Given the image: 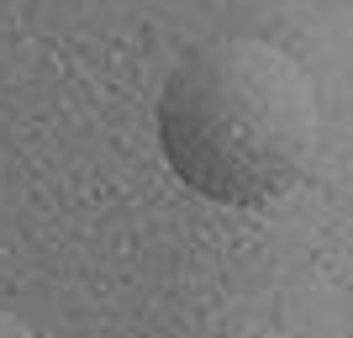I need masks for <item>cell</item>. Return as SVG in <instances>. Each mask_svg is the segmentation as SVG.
<instances>
[{
  "instance_id": "cell-2",
  "label": "cell",
  "mask_w": 353,
  "mask_h": 338,
  "mask_svg": "<svg viewBox=\"0 0 353 338\" xmlns=\"http://www.w3.org/2000/svg\"><path fill=\"white\" fill-rule=\"evenodd\" d=\"M0 338H37V328L21 323L16 312H0Z\"/></svg>"
},
{
  "instance_id": "cell-1",
  "label": "cell",
  "mask_w": 353,
  "mask_h": 338,
  "mask_svg": "<svg viewBox=\"0 0 353 338\" xmlns=\"http://www.w3.org/2000/svg\"><path fill=\"white\" fill-rule=\"evenodd\" d=\"M159 143L169 169L195 196L259 212L290 196L316 159V85L264 37L206 43L163 79Z\"/></svg>"
}]
</instances>
